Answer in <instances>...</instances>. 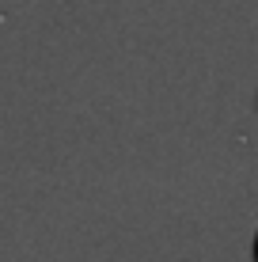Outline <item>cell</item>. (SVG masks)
<instances>
[{"label": "cell", "instance_id": "obj_1", "mask_svg": "<svg viewBox=\"0 0 258 262\" xmlns=\"http://www.w3.org/2000/svg\"><path fill=\"white\" fill-rule=\"evenodd\" d=\"M254 262H258V232H254Z\"/></svg>", "mask_w": 258, "mask_h": 262}]
</instances>
